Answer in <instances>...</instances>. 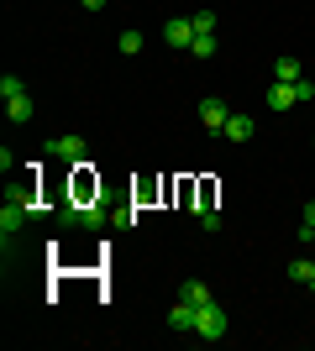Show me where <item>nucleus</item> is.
Returning a JSON list of instances; mask_svg holds the SVG:
<instances>
[{"label": "nucleus", "mask_w": 315, "mask_h": 351, "mask_svg": "<svg viewBox=\"0 0 315 351\" xmlns=\"http://www.w3.org/2000/svg\"><path fill=\"white\" fill-rule=\"evenodd\" d=\"M47 158H58V162H84V136H79V132L53 136V142H47Z\"/></svg>", "instance_id": "4"}, {"label": "nucleus", "mask_w": 315, "mask_h": 351, "mask_svg": "<svg viewBox=\"0 0 315 351\" xmlns=\"http://www.w3.org/2000/svg\"><path fill=\"white\" fill-rule=\"evenodd\" d=\"M215 32H205V37H195V47H189V53H195V58H215Z\"/></svg>", "instance_id": "14"}, {"label": "nucleus", "mask_w": 315, "mask_h": 351, "mask_svg": "<svg viewBox=\"0 0 315 351\" xmlns=\"http://www.w3.org/2000/svg\"><path fill=\"white\" fill-rule=\"evenodd\" d=\"M195 309H200V304H189V299H179V304L168 309V325H174L179 336H195Z\"/></svg>", "instance_id": "8"}, {"label": "nucleus", "mask_w": 315, "mask_h": 351, "mask_svg": "<svg viewBox=\"0 0 315 351\" xmlns=\"http://www.w3.org/2000/svg\"><path fill=\"white\" fill-rule=\"evenodd\" d=\"M253 132H257V121L242 116V110H231V121H226V142H253Z\"/></svg>", "instance_id": "9"}, {"label": "nucleus", "mask_w": 315, "mask_h": 351, "mask_svg": "<svg viewBox=\"0 0 315 351\" xmlns=\"http://www.w3.org/2000/svg\"><path fill=\"white\" fill-rule=\"evenodd\" d=\"M294 89H300V105L315 100V84H310V79H294Z\"/></svg>", "instance_id": "17"}, {"label": "nucleus", "mask_w": 315, "mask_h": 351, "mask_svg": "<svg viewBox=\"0 0 315 351\" xmlns=\"http://www.w3.org/2000/svg\"><path fill=\"white\" fill-rule=\"evenodd\" d=\"M179 299H189V304H210V289H205L200 278H189V283L179 289Z\"/></svg>", "instance_id": "12"}, {"label": "nucleus", "mask_w": 315, "mask_h": 351, "mask_svg": "<svg viewBox=\"0 0 315 351\" xmlns=\"http://www.w3.org/2000/svg\"><path fill=\"white\" fill-rule=\"evenodd\" d=\"M195 336H200V341H221V336H226V309L215 304V299L195 309Z\"/></svg>", "instance_id": "1"}, {"label": "nucleus", "mask_w": 315, "mask_h": 351, "mask_svg": "<svg viewBox=\"0 0 315 351\" xmlns=\"http://www.w3.org/2000/svg\"><path fill=\"white\" fill-rule=\"evenodd\" d=\"M189 21H195V32H200V37H205V32H215V11H195Z\"/></svg>", "instance_id": "16"}, {"label": "nucleus", "mask_w": 315, "mask_h": 351, "mask_svg": "<svg viewBox=\"0 0 315 351\" xmlns=\"http://www.w3.org/2000/svg\"><path fill=\"white\" fill-rule=\"evenodd\" d=\"M79 5H84V11H105V5H110V0H79Z\"/></svg>", "instance_id": "19"}, {"label": "nucleus", "mask_w": 315, "mask_h": 351, "mask_svg": "<svg viewBox=\"0 0 315 351\" xmlns=\"http://www.w3.org/2000/svg\"><path fill=\"white\" fill-rule=\"evenodd\" d=\"M0 105H5V121H11V126H27V121H32V95H27V89L0 95Z\"/></svg>", "instance_id": "6"}, {"label": "nucleus", "mask_w": 315, "mask_h": 351, "mask_svg": "<svg viewBox=\"0 0 315 351\" xmlns=\"http://www.w3.org/2000/svg\"><path fill=\"white\" fill-rule=\"evenodd\" d=\"M163 37H168L174 47H195L200 32H195V21H189V16H168V21H163Z\"/></svg>", "instance_id": "5"}, {"label": "nucleus", "mask_w": 315, "mask_h": 351, "mask_svg": "<svg viewBox=\"0 0 315 351\" xmlns=\"http://www.w3.org/2000/svg\"><path fill=\"white\" fill-rule=\"evenodd\" d=\"M263 100H268V110H294V105H300V89L279 79V84H268V95H263Z\"/></svg>", "instance_id": "7"}, {"label": "nucleus", "mask_w": 315, "mask_h": 351, "mask_svg": "<svg viewBox=\"0 0 315 351\" xmlns=\"http://www.w3.org/2000/svg\"><path fill=\"white\" fill-rule=\"evenodd\" d=\"M289 278H294V283H310L315 278V257H294V263H289Z\"/></svg>", "instance_id": "11"}, {"label": "nucleus", "mask_w": 315, "mask_h": 351, "mask_svg": "<svg viewBox=\"0 0 315 351\" xmlns=\"http://www.w3.org/2000/svg\"><path fill=\"white\" fill-rule=\"evenodd\" d=\"M300 226H315V199L305 205V220H300Z\"/></svg>", "instance_id": "20"}, {"label": "nucleus", "mask_w": 315, "mask_h": 351, "mask_svg": "<svg viewBox=\"0 0 315 351\" xmlns=\"http://www.w3.org/2000/svg\"><path fill=\"white\" fill-rule=\"evenodd\" d=\"M226 121H231V105L205 95V100H200V126H205L210 136H226Z\"/></svg>", "instance_id": "2"}, {"label": "nucleus", "mask_w": 315, "mask_h": 351, "mask_svg": "<svg viewBox=\"0 0 315 351\" xmlns=\"http://www.w3.org/2000/svg\"><path fill=\"white\" fill-rule=\"evenodd\" d=\"M79 226H90V231H100V226H105V210H100V205H84V210H79Z\"/></svg>", "instance_id": "15"}, {"label": "nucleus", "mask_w": 315, "mask_h": 351, "mask_svg": "<svg viewBox=\"0 0 315 351\" xmlns=\"http://www.w3.org/2000/svg\"><path fill=\"white\" fill-rule=\"evenodd\" d=\"M116 47L126 53V58H137V53H142V32H121V37H116Z\"/></svg>", "instance_id": "13"}, {"label": "nucleus", "mask_w": 315, "mask_h": 351, "mask_svg": "<svg viewBox=\"0 0 315 351\" xmlns=\"http://www.w3.org/2000/svg\"><path fill=\"white\" fill-rule=\"evenodd\" d=\"M300 241H305V247L315 252V226H300Z\"/></svg>", "instance_id": "18"}, {"label": "nucleus", "mask_w": 315, "mask_h": 351, "mask_svg": "<svg viewBox=\"0 0 315 351\" xmlns=\"http://www.w3.org/2000/svg\"><path fill=\"white\" fill-rule=\"evenodd\" d=\"M305 289H310V293H315V278H310V283H305Z\"/></svg>", "instance_id": "21"}, {"label": "nucleus", "mask_w": 315, "mask_h": 351, "mask_svg": "<svg viewBox=\"0 0 315 351\" xmlns=\"http://www.w3.org/2000/svg\"><path fill=\"white\" fill-rule=\"evenodd\" d=\"M273 79H284V84H294V79H305V63L294 58V53H279V58H273Z\"/></svg>", "instance_id": "10"}, {"label": "nucleus", "mask_w": 315, "mask_h": 351, "mask_svg": "<svg viewBox=\"0 0 315 351\" xmlns=\"http://www.w3.org/2000/svg\"><path fill=\"white\" fill-rule=\"evenodd\" d=\"M27 215H32V210L21 205V199H5V210H0V241H5V252H11L16 231H21V226H27Z\"/></svg>", "instance_id": "3"}]
</instances>
